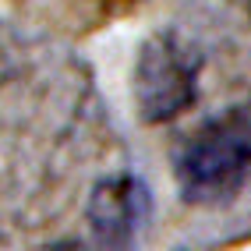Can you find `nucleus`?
<instances>
[{
  "label": "nucleus",
  "instance_id": "obj_1",
  "mask_svg": "<svg viewBox=\"0 0 251 251\" xmlns=\"http://www.w3.org/2000/svg\"><path fill=\"white\" fill-rule=\"evenodd\" d=\"M180 198L191 205H216L241 191L251 177V113L226 110L202 124L174 159Z\"/></svg>",
  "mask_w": 251,
  "mask_h": 251
},
{
  "label": "nucleus",
  "instance_id": "obj_3",
  "mask_svg": "<svg viewBox=\"0 0 251 251\" xmlns=\"http://www.w3.org/2000/svg\"><path fill=\"white\" fill-rule=\"evenodd\" d=\"M152 195L135 174H117L96 180L89 195V226L92 237L106 248H121L138 237V230L149 223Z\"/></svg>",
  "mask_w": 251,
  "mask_h": 251
},
{
  "label": "nucleus",
  "instance_id": "obj_4",
  "mask_svg": "<svg viewBox=\"0 0 251 251\" xmlns=\"http://www.w3.org/2000/svg\"><path fill=\"white\" fill-rule=\"evenodd\" d=\"M248 18H251V4H248Z\"/></svg>",
  "mask_w": 251,
  "mask_h": 251
},
{
  "label": "nucleus",
  "instance_id": "obj_2",
  "mask_svg": "<svg viewBox=\"0 0 251 251\" xmlns=\"http://www.w3.org/2000/svg\"><path fill=\"white\" fill-rule=\"evenodd\" d=\"M198 78H202V53L177 28L152 32L131 71V99L145 124H166L195 106Z\"/></svg>",
  "mask_w": 251,
  "mask_h": 251
}]
</instances>
